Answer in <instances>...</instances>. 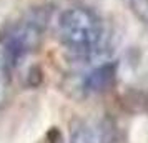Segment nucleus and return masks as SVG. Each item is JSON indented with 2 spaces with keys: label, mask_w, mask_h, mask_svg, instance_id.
Returning <instances> with one entry per match:
<instances>
[{
  "label": "nucleus",
  "mask_w": 148,
  "mask_h": 143,
  "mask_svg": "<svg viewBox=\"0 0 148 143\" xmlns=\"http://www.w3.org/2000/svg\"><path fill=\"white\" fill-rule=\"evenodd\" d=\"M57 34L63 48L75 58L92 60L105 50L103 22L85 5H72L63 10L57 22Z\"/></svg>",
  "instance_id": "f257e3e1"
},
{
  "label": "nucleus",
  "mask_w": 148,
  "mask_h": 143,
  "mask_svg": "<svg viewBox=\"0 0 148 143\" xmlns=\"http://www.w3.org/2000/svg\"><path fill=\"white\" fill-rule=\"evenodd\" d=\"M48 22L50 10L45 7H38L25 12L2 28L0 53L3 55V58L14 70L40 48Z\"/></svg>",
  "instance_id": "f03ea898"
},
{
  "label": "nucleus",
  "mask_w": 148,
  "mask_h": 143,
  "mask_svg": "<svg viewBox=\"0 0 148 143\" xmlns=\"http://www.w3.org/2000/svg\"><path fill=\"white\" fill-rule=\"evenodd\" d=\"M70 143H113L112 131L103 122L80 118L72 123Z\"/></svg>",
  "instance_id": "7ed1b4c3"
},
{
  "label": "nucleus",
  "mask_w": 148,
  "mask_h": 143,
  "mask_svg": "<svg viewBox=\"0 0 148 143\" xmlns=\"http://www.w3.org/2000/svg\"><path fill=\"white\" fill-rule=\"evenodd\" d=\"M115 65L103 63L90 70L82 80V92L83 93H101L108 90L115 82Z\"/></svg>",
  "instance_id": "20e7f679"
},
{
  "label": "nucleus",
  "mask_w": 148,
  "mask_h": 143,
  "mask_svg": "<svg viewBox=\"0 0 148 143\" xmlns=\"http://www.w3.org/2000/svg\"><path fill=\"white\" fill-rule=\"evenodd\" d=\"M12 73L14 68L8 65L3 55L0 53V110L7 107L12 95Z\"/></svg>",
  "instance_id": "39448f33"
},
{
  "label": "nucleus",
  "mask_w": 148,
  "mask_h": 143,
  "mask_svg": "<svg viewBox=\"0 0 148 143\" xmlns=\"http://www.w3.org/2000/svg\"><path fill=\"white\" fill-rule=\"evenodd\" d=\"M135 17L143 23V27L148 32V0H127Z\"/></svg>",
  "instance_id": "423d86ee"
},
{
  "label": "nucleus",
  "mask_w": 148,
  "mask_h": 143,
  "mask_svg": "<svg viewBox=\"0 0 148 143\" xmlns=\"http://www.w3.org/2000/svg\"><path fill=\"white\" fill-rule=\"evenodd\" d=\"M48 143H65L62 133L57 128H52L50 131H48Z\"/></svg>",
  "instance_id": "0eeeda50"
}]
</instances>
